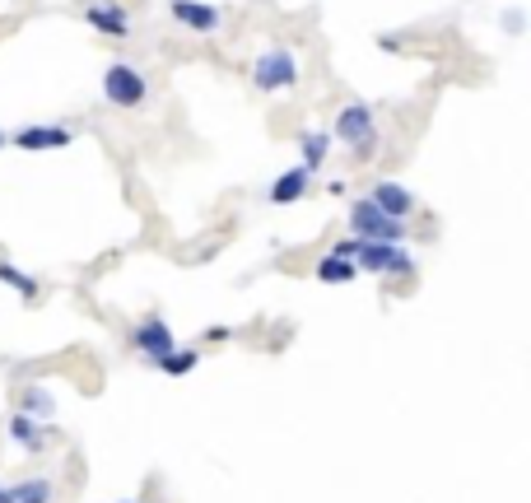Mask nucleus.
Returning <instances> with one entry per match:
<instances>
[{
    "mask_svg": "<svg viewBox=\"0 0 531 503\" xmlns=\"http://www.w3.org/2000/svg\"><path fill=\"white\" fill-rule=\"evenodd\" d=\"M331 136L341 140L354 159H368V154L378 150V117H373L368 103H345L336 112V122H331Z\"/></svg>",
    "mask_w": 531,
    "mask_h": 503,
    "instance_id": "1",
    "label": "nucleus"
},
{
    "mask_svg": "<svg viewBox=\"0 0 531 503\" xmlns=\"http://www.w3.org/2000/svg\"><path fill=\"white\" fill-rule=\"evenodd\" d=\"M350 233L359 243H406V224L392 215H382L368 196H359V201L350 205Z\"/></svg>",
    "mask_w": 531,
    "mask_h": 503,
    "instance_id": "2",
    "label": "nucleus"
},
{
    "mask_svg": "<svg viewBox=\"0 0 531 503\" xmlns=\"http://www.w3.org/2000/svg\"><path fill=\"white\" fill-rule=\"evenodd\" d=\"M103 98H108L112 108H140V103L150 98L145 70H136L131 61H112V66L103 70Z\"/></svg>",
    "mask_w": 531,
    "mask_h": 503,
    "instance_id": "3",
    "label": "nucleus"
},
{
    "mask_svg": "<svg viewBox=\"0 0 531 503\" xmlns=\"http://www.w3.org/2000/svg\"><path fill=\"white\" fill-rule=\"evenodd\" d=\"M252 84H257L261 94H285L299 84V61L289 47H266L257 56V66H252Z\"/></svg>",
    "mask_w": 531,
    "mask_h": 503,
    "instance_id": "4",
    "label": "nucleus"
},
{
    "mask_svg": "<svg viewBox=\"0 0 531 503\" xmlns=\"http://www.w3.org/2000/svg\"><path fill=\"white\" fill-rule=\"evenodd\" d=\"M354 271H368V275H410L415 261L401 243H359L354 252Z\"/></svg>",
    "mask_w": 531,
    "mask_h": 503,
    "instance_id": "5",
    "label": "nucleus"
},
{
    "mask_svg": "<svg viewBox=\"0 0 531 503\" xmlns=\"http://www.w3.org/2000/svg\"><path fill=\"white\" fill-rule=\"evenodd\" d=\"M136 350L145 354V364H159V359H164V354H173L177 350V340H173V327H168L164 317H145V322H140L136 327Z\"/></svg>",
    "mask_w": 531,
    "mask_h": 503,
    "instance_id": "6",
    "label": "nucleus"
},
{
    "mask_svg": "<svg viewBox=\"0 0 531 503\" xmlns=\"http://www.w3.org/2000/svg\"><path fill=\"white\" fill-rule=\"evenodd\" d=\"M168 14H173V24L191 28V33H215L224 24V10L201 5V0H168Z\"/></svg>",
    "mask_w": 531,
    "mask_h": 503,
    "instance_id": "7",
    "label": "nucleus"
},
{
    "mask_svg": "<svg viewBox=\"0 0 531 503\" xmlns=\"http://www.w3.org/2000/svg\"><path fill=\"white\" fill-rule=\"evenodd\" d=\"M368 201L378 205L382 215L401 219V224H406V219L415 215V205H420V201H415V191H410V187H401V182H378V187L368 191Z\"/></svg>",
    "mask_w": 531,
    "mask_h": 503,
    "instance_id": "8",
    "label": "nucleus"
},
{
    "mask_svg": "<svg viewBox=\"0 0 531 503\" xmlns=\"http://www.w3.org/2000/svg\"><path fill=\"white\" fill-rule=\"evenodd\" d=\"M84 19H89V28L108 33V38H131V14H126V5H89Z\"/></svg>",
    "mask_w": 531,
    "mask_h": 503,
    "instance_id": "9",
    "label": "nucleus"
},
{
    "mask_svg": "<svg viewBox=\"0 0 531 503\" xmlns=\"http://www.w3.org/2000/svg\"><path fill=\"white\" fill-rule=\"evenodd\" d=\"M308 182H313V173L308 168H289V173H280L271 182V191H266V201L271 205H294L308 196Z\"/></svg>",
    "mask_w": 531,
    "mask_h": 503,
    "instance_id": "10",
    "label": "nucleus"
},
{
    "mask_svg": "<svg viewBox=\"0 0 531 503\" xmlns=\"http://www.w3.org/2000/svg\"><path fill=\"white\" fill-rule=\"evenodd\" d=\"M70 131L66 126H24V131H14V145L19 150H61V145H70Z\"/></svg>",
    "mask_w": 531,
    "mask_h": 503,
    "instance_id": "11",
    "label": "nucleus"
},
{
    "mask_svg": "<svg viewBox=\"0 0 531 503\" xmlns=\"http://www.w3.org/2000/svg\"><path fill=\"white\" fill-rule=\"evenodd\" d=\"M47 434H52V424H38L33 415H24V410L10 420V438L24 452H42V448H47Z\"/></svg>",
    "mask_w": 531,
    "mask_h": 503,
    "instance_id": "12",
    "label": "nucleus"
},
{
    "mask_svg": "<svg viewBox=\"0 0 531 503\" xmlns=\"http://www.w3.org/2000/svg\"><path fill=\"white\" fill-rule=\"evenodd\" d=\"M299 150H303V164H299V168H308V173H317V168L327 164L331 136H327V131H303V136H299Z\"/></svg>",
    "mask_w": 531,
    "mask_h": 503,
    "instance_id": "13",
    "label": "nucleus"
},
{
    "mask_svg": "<svg viewBox=\"0 0 531 503\" xmlns=\"http://www.w3.org/2000/svg\"><path fill=\"white\" fill-rule=\"evenodd\" d=\"M24 415H33L38 424H52L56 420L52 392H42V387H24Z\"/></svg>",
    "mask_w": 531,
    "mask_h": 503,
    "instance_id": "14",
    "label": "nucleus"
},
{
    "mask_svg": "<svg viewBox=\"0 0 531 503\" xmlns=\"http://www.w3.org/2000/svg\"><path fill=\"white\" fill-rule=\"evenodd\" d=\"M354 261H341V257H322L317 261V280H322V285H350L354 280Z\"/></svg>",
    "mask_w": 531,
    "mask_h": 503,
    "instance_id": "15",
    "label": "nucleus"
},
{
    "mask_svg": "<svg viewBox=\"0 0 531 503\" xmlns=\"http://www.w3.org/2000/svg\"><path fill=\"white\" fill-rule=\"evenodd\" d=\"M10 499L14 503H52L56 499V490H52V480H24V485H14L10 490Z\"/></svg>",
    "mask_w": 531,
    "mask_h": 503,
    "instance_id": "16",
    "label": "nucleus"
},
{
    "mask_svg": "<svg viewBox=\"0 0 531 503\" xmlns=\"http://www.w3.org/2000/svg\"><path fill=\"white\" fill-rule=\"evenodd\" d=\"M0 285H10V289H19V294H24V299H38V280H33V275L28 271H19V266H10V261H0Z\"/></svg>",
    "mask_w": 531,
    "mask_h": 503,
    "instance_id": "17",
    "label": "nucleus"
},
{
    "mask_svg": "<svg viewBox=\"0 0 531 503\" xmlns=\"http://www.w3.org/2000/svg\"><path fill=\"white\" fill-rule=\"evenodd\" d=\"M196 364H201V350H173V354H164L154 368H164L168 378H182V373H191Z\"/></svg>",
    "mask_w": 531,
    "mask_h": 503,
    "instance_id": "18",
    "label": "nucleus"
},
{
    "mask_svg": "<svg viewBox=\"0 0 531 503\" xmlns=\"http://www.w3.org/2000/svg\"><path fill=\"white\" fill-rule=\"evenodd\" d=\"M354 252H359V238H341V243L331 247L327 257H341V261H354Z\"/></svg>",
    "mask_w": 531,
    "mask_h": 503,
    "instance_id": "19",
    "label": "nucleus"
},
{
    "mask_svg": "<svg viewBox=\"0 0 531 503\" xmlns=\"http://www.w3.org/2000/svg\"><path fill=\"white\" fill-rule=\"evenodd\" d=\"M504 28H508V33H522V28H527V19H522V10H508Z\"/></svg>",
    "mask_w": 531,
    "mask_h": 503,
    "instance_id": "20",
    "label": "nucleus"
},
{
    "mask_svg": "<svg viewBox=\"0 0 531 503\" xmlns=\"http://www.w3.org/2000/svg\"><path fill=\"white\" fill-rule=\"evenodd\" d=\"M0 503H14V499H10V490H5V485H0Z\"/></svg>",
    "mask_w": 531,
    "mask_h": 503,
    "instance_id": "21",
    "label": "nucleus"
},
{
    "mask_svg": "<svg viewBox=\"0 0 531 503\" xmlns=\"http://www.w3.org/2000/svg\"><path fill=\"white\" fill-rule=\"evenodd\" d=\"M0 145H5V131H0Z\"/></svg>",
    "mask_w": 531,
    "mask_h": 503,
    "instance_id": "22",
    "label": "nucleus"
}]
</instances>
